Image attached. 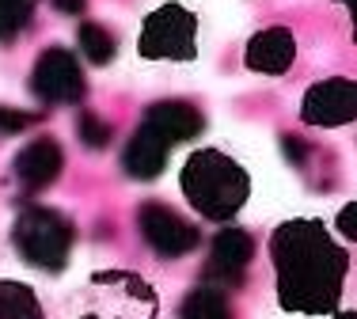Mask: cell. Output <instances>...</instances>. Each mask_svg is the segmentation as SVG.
<instances>
[{
	"label": "cell",
	"mask_w": 357,
	"mask_h": 319,
	"mask_svg": "<svg viewBox=\"0 0 357 319\" xmlns=\"http://www.w3.org/2000/svg\"><path fill=\"white\" fill-rule=\"evenodd\" d=\"M278 300L289 312L323 316L338 304L350 258L323 232L319 221H289L270 236Z\"/></svg>",
	"instance_id": "obj_1"
},
{
	"label": "cell",
	"mask_w": 357,
	"mask_h": 319,
	"mask_svg": "<svg viewBox=\"0 0 357 319\" xmlns=\"http://www.w3.org/2000/svg\"><path fill=\"white\" fill-rule=\"evenodd\" d=\"M248 171L217 148H198L183 164V194L209 221H228L232 213H240V205L248 201Z\"/></svg>",
	"instance_id": "obj_2"
},
{
	"label": "cell",
	"mask_w": 357,
	"mask_h": 319,
	"mask_svg": "<svg viewBox=\"0 0 357 319\" xmlns=\"http://www.w3.org/2000/svg\"><path fill=\"white\" fill-rule=\"evenodd\" d=\"M137 46L152 61H190L198 49V23L183 4H160L144 20Z\"/></svg>",
	"instance_id": "obj_3"
},
{
	"label": "cell",
	"mask_w": 357,
	"mask_h": 319,
	"mask_svg": "<svg viewBox=\"0 0 357 319\" xmlns=\"http://www.w3.org/2000/svg\"><path fill=\"white\" fill-rule=\"evenodd\" d=\"M69 243H73L69 221L57 217L54 209H27L15 221V247L31 266L57 270L69 258Z\"/></svg>",
	"instance_id": "obj_4"
},
{
	"label": "cell",
	"mask_w": 357,
	"mask_h": 319,
	"mask_svg": "<svg viewBox=\"0 0 357 319\" xmlns=\"http://www.w3.org/2000/svg\"><path fill=\"white\" fill-rule=\"evenodd\" d=\"M301 111H304V122H312V125L354 122V114H357L354 80H323V84H316V88H308Z\"/></svg>",
	"instance_id": "obj_5"
},
{
	"label": "cell",
	"mask_w": 357,
	"mask_h": 319,
	"mask_svg": "<svg viewBox=\"0 0 357 319\" xmlns=\"http://www.w3.org/2000/svg\"><path fill=\"white\" fill-rule=\"evenodd\" d=\"M141 232L160 255H186V251L198 243V232H194L178 213H172L167 205H156V201L141 209Z\"/></svg>",
	"instance_id": "obj_6"
},
{
	"label": "cell",
	"mask_w": 357,
	"mask_h": 319,
	"mask_svg": "<svg viewBox=\"0 0 357 319\" xmlns=\"http://www.w3.org/2000/svg\"><path fill=\"white\" fill-rule=\"evenodd\" d=\"M35 88H38L42 99H50V103H69V99H80L84 77H80V69H76L69 49H50V54L42 57L38 69H35Z\"/></svg>",
	"instance_id": "obj_7"
},
{
	"label": "cell",
	"mask_w": 357,
	"mask_h": 319,
	"mask_svg": "<svg viewBox=\"0 0 357 319\" xmlns=\"http://www.w3.org/2000/svg\"><path fill=\"white\" fill-rule=\"evenodd\" d=\"M296 57V42L285 27H270V31H259L251 42H248V69L255 72H266V77H278L293 65Z\"/></svg>",
	"instance_id": "obj_8"
},
{
	"label": "cell",
	"mask_w": 357,
	"mask_h": 319,
	"mask_svg": "<svg viewBox=\"0 0 357 319\" xmlns=\"http://www.w3.org/2000/svg\"><path fill=\"white\" fill-rule=\"evenodd\" d=\"M57 171H61V148H57L54 141H35V145H27L15 156V179L31 190L46 187Z\"/></svg>",
	"instance_id": "obj_9"
},
{
	"label": "cell",
	"mask_w": 357,
	"mask_h": 319,
	"mask_svg": "<svg viewBox=\"0 0 357 319\" xmlns=\"http://www.w3.org/2000/svg\"><path fill=\"white\" fill-rule=\"evenodd\" d=\"M164 164H167V141L160 137L152 125H144V130L133 133L130 148H126V171H130L133 179H152Z\"/></svg>",
	"instance_id": "obj_10"
},
{
	"label": "cell",
	"mask_w": 357,
	"mask_h": 319,
	"mask_svg": "<svg viewBox=\"0 0 357 319\" xmlns=\"http://www.w3.org/2000/svg\"><path fill=\"white\" fill-rule=\"evenodd\" d=\"M144 125H152V130L172 145V141L194 137V133L202 130V114L194 111V107H186V103H160V107L149 111V122Z\"/></svg>",
	"instance_id": "obj_11"
},
{
	"label": "cell",
	"mask_w": 357,
	"mask_h": 319,
	"mask_svg": "<svg viewBox=\"0 0 357 319\" xmlns=\"http://www.w3.org/2000/svg\"><path fill=\"white\" fill-rule=\"evenodd\" d=\"M255 243L248 232H220L213 243V274H220V281H236L243 274V266L251 263Z\"/></svg>",
	"instance_id": "obj_12"
},
{
	"label": "cell",
	"mask_w": 357,
	"mask_h": 319,
	"mask_svg": "<svg viewBox=\"0 0 357 319\" xmlns=\"http://www.w3.org/2000/svg\"><path fill=\"white\" fill-rule=\"evenodd\" d=\"M0 319H46V308L31 285L0 281Z\"/></svg>",
	"instance_id": "obj_13"
},
{
	"label": "cell",
	"mask_w": 357,
	"mask_h": 319,
	"mask_svg": "<svg viewBox=\"0 0 357 319\" xmlns=\"http://www.w3.org/2000/svg\"><path fill=\"white\" fill-rule=\"evenodd\" d=\"M183 319H232V312H228L225 297H220L217 289H198V293L186 297Z\"/></svg>",
	"instance_id": "obj_14"
},
{
	"label": "cell",
	"mask_w": 357,
	"mask_h": 319,
	"mask_svg": "<svg viewBox=\"0 0 357 319\" xmlns=\"http://www.w3.org/2000/svg\"><path fill=\"white\" fill-rule=\"evenodd\" d=\"M80 46H84V54L99 65H107L110 57H114V38H110L103 27H96V23H84L80 27Z\"/></svg>",
	"instance_id": "obj_15"
},
{
	"label": "cell",
	"mask_w": 357,
	"mask_h": 319,
	"mask_svg": "<svg viewBox=\"0 0 357 319\" xmlns=\"http://www.w3.org/2000/svg\"><path fill=\"white\" fill-rule=\"evenodd\" d=\"M31 4L35 0H0V38L15 35L23 27V20L31 15Z\"/></svg>",
	"instance_id": "obj_16"
},
{
	"label": "cell",
	"mask_w": 357,
	"mask_h": 319,
	"mask_svg": "<svg viewBox=\"0 0 357 319\" xmlns=\"http://www.w3.org/2000/svg\"><path fill=\"white\" fill-rule=\"evenodd\" d=\"M80 141H84V145H91V148H103L110 141V125L99 122V118H91V114H84V118H80Z\"/></svg>",
	"instance_id": "obj_17"
},
{
	"label": "cell",
	"mask_w": 357,
	"mask_h": 319,
	"mask_svg": "<svg viewBox=\"0 0 357 319\" xmlns=\"http://www.w3.org/2000/svg\"><path fill=\"white\" fill-rule=\"evenodd\" d=\"M35 122V114H12V111H0V133H20Z\"/></svg>",
	"instance_id": "obj_18"
},
{
	"label": "cell",
	"mask_w": 357,
	"mask_h": 319,
	"mask_svg": "<svg viewBox=\"0 0 357 319\" xmlns=\"http://www.w3.org/2000/svg\"><path fill=\"white\" fill-rule=\"evenodd\" d=\"M338 232H342V240H354V201H346L342 213H338Z\"/></svg>",
	"instance_id": "obj_19"
},
{
	"label": "cell",
	"mask_w": 357,
	"mask_h": 319,
	"mask_svg": "<svg viewBox=\"0 0 357 319\" xmlns=\"http://www.w3.org/2000/svg\"><path fill=\"white\" fill-rule=\"evenodd\" d=\"M57 8H61V12H80L84 0H57Z\"/></svg>",
	"instance_id": "obj_20"
},
{
	"label": "cell",
	"mask_w": 357,
	"mask_h": 319,
	"mask_svg": "<svg viewBox=\"0 0 357 319\" xmlns=\"http://www.w3.org/2000/svg\"><path fill=\"white\" fill-rule=\"evenodd\" d=\"M335 319H354V312H342V316H335Z\"/></svg>",
	"instance_id": "obj_21"
},
{
	"label": "cell",
	"mask_w": 357,
	"mask_h": 319,
	"mask_svg": "<svg viewBox=\"0 0 357 319\" xmlns=\"http://www.w3.org/2000/svg\"><path fill=\"white\" fill-rule=\"evenodd\" d=\"M342 4H350V0H342Z\"/></svg>",
	"instance_id": "obj_22"
}]
</instances>
